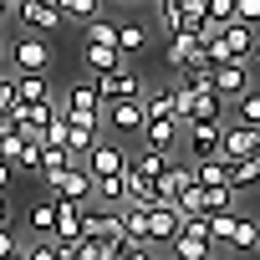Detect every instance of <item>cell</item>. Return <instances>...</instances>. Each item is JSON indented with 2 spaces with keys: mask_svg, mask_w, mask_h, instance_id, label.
<instances>
[{
  "mask_svg": "<svg viewBox=\"0 0 260 260\" xmlns=\"http://www.w3.org/2000/svg\"><path fill=\"white\" fill-rule=\"evenodd\" d=\"M82 164L92 169V179H107V174H122V169H127V153H122L117 143H107V138H97V143H92V153H87Z\"/></svg>",
  "mask_w": 260,
  "mask_h": 260,
  "instance_id": "obj_13",
  "label": "cell"
},
{
  "mask_svg": "<svg viewBox=\"0 0 260 260\" xmlns=\"http://www.w3.org/2000/svg\"><path fill=\"white\" fill-rule=\"evenodd\" d=\"M230 250H245V255H250V250H260V224L240 214V224H235V240H230Z\"/></svg>",
  "mask_w": 260,
  "mask_h": 260,
  "instance_id": "obj_27",
  "label": "cell"
},
{
  "mask_svg": "<svg viewBox=\"0 0 260 260\" xmlns=\"http://www.w3.org/2000/svg\"><path fill=\"white\" fill-rule=\"evenodd\" d=\"M179 260H209V255H219V245H209V240H199V235H174V245H169Z\"/></svg>",
  "mask_w": 260,
  "mask_h": 260,
  "instance_id": "obj_24",
  "label": "cell"
},
{
  "mask_svg": "<svg viewBox=\"0 0 260 260\" xmlns=\"http://www.w3.org/2000/svg\"><path fill=\"white\" fill-rule=\"evenodd\" d=\"M82 56H87V72H92V77H102V72H112V67L127 61V56L117 51V41H87Z\"/></svg>",
  "mask_w": 260,
  "mask_h": 260,
  "instance_id": "obj_16",
  "label": "cell"
},
{
  "mask_svg": "<svg viewBox=\"0 0 260 260\" xmlns=\"http://www.w3.org/2000/svg\"><path fill=\"white\" fill-rule=\"evenodd\" d=\"M97 87H102V102H112V97H143L148 87H143V77H133V67H112V72H102L97 77Z\"/></svg>",
  "mask_w": 260,
  "mask_h": 260,
  "instance_id": "obj_7",
  "label": "cell"
},
{
  "mask_svg": "<svg viewBox=\"0 0 260 260\" xmlns=\"http://www.w3.org/2000/svg\"><path fill=\"white\" fill-rule=\"evenodd\" d=\"M143 46H148V26H143V21H127V26H117V51H122L127 61H133Z\"/></svg>",
  "mask_w": 260,
  "mask_h": 260,
  "instance_id": "obj_25",
  "label": "cell"
},
{
  "mask_svg": "<svg viewBox=\"0 0 260 260\" xmlns=\"http://www.w3.org/2000/svg\"><path fill=\"white\" fill-rule=\"evenodd\" d=\"M194 184H199V179H194V164H179V158L169 153V164L158 169V199H174V204H179V194L194 189Z\"/></svg>",
  "mask_w": 260,
  "mask_h": 260,
  "instance_id": "obj_8",
  "label": "cell"
},
{
  "mask_svg": "<svg viewBox=\"0 0 260 260\" xmlns=\"http://www.w3.org/2000/svg\"><path fill=\"white\" fill-rule=\"evenodd\" d=\"M51 189H56L61 199H82V204H87V199L97 194V179H92V169H87V164H72L67 174H56V179H51Z\"/></svg>",
  "mask_w": 260,
  "mask_h": 260,
  "instance_id": "obj_9",
  "label": "cell"
},
{
  "mask_svg": "<svg viewBox=\"0 0 260 260\" xmlns=\"http://www.w3.org/2000/svg\"><path fill=\"white\" fill-rule=\"evenodd\" d=\"M122 6H138V0H122Z\"/></svg>",
  "mask_w": 260,
  "mask_h": 260,
  "instance_id": "obj_37",
  "label": "cell"
},
{
  "mask_svg": "<svg viewBox=\"0 0 260 260\" xmlns=\"http://www.w3.org/2000/svg\"><path fill=\"white\" fill-rule=\"evenodd\" d=\"M219 41H224V51H230V56H240V61H250V56H255V46H260V41H255V26H250V21H240V16L219 26Z\"/></svg>",
  "mask_w": 260,
  "mask_h": 260,
  "instance_id": "obj_11",
  "label": "cell"
},
{
  "mask_svg": "<svg viewBox=\"0 0 260 260\" xmlns=\"http://www.w3.org/2000/svg\"><path fill=\"white\" fill-rule=\"evenodd\" d=\"M224 179L235 189H255L260 184V153H245V158H224Z\"/></svg>",
  "mask_w": 260,
  "mask_h": 260,
  "instance_id": "obj_17",
  "label": "cell"
},
{
  "mask_svg": "<svg viewBox=\"0 0 260 260\" xmlns=\"http://www.w3.org/2000/svg\"><path fill=\"white\" fill-rule=\"evenodd\" d=\"M21 245H26V240H16V230H11V224H0V260L21 255Z\"/></svg>",
  "mask_w": 260,
  "mask_h": 260,
  "instance_id": "obj_32",
  "label": "cell"
},
{
  "mask_svg": "<svg viewBox=\"0 0 260 260\" xmlns=\"http://www.w3.org/2000/svg\"><path fill=\"white\" fill-rule=\"evenodd\" d=\"M21 255H26V260H56V240L46 235V240H36V245H21Z\"/></svg>",
  "mask_w": 260,
  "mask_h": 260,
  "instance_id": "obj_31",
  "label": "cell"
},
{
  "mask_svg": "<svg viewBox=\"0 0 260 260\" xmlns=\"http://www.w3.org/2000/svg\"><path fill=\"white\" fill-rule=\"evenodd\" d=\"M189 158H219L224 153V117L219 122H184Z\"/></svg>",
  "mask_w": 260,
  "mask_h": 260,
  "instance_id": "obj_3",
  "label": "cell"
},
{
  "mask_svg": "<svg viewBox=\"0 0 260 260\" xmlns=\"http://www.w3.org/2000/svg\"><path fill=\"white\" fill-rule=\"evenodd\" d=\"M61 107H67V112H102V87H97L92 77H82V82H72V87L61 92Z\"/></svg>",
  "mask_w": 260,
  "mask_h": 260,
  "instance_id": "obj_15",
  "label": "cell"
},
{
  "mask_svg": "<svg viewBox=\"0 0 260 260\" xmlns=\"http://www.w3.org/2000/svg\"><path fill=\"white\" fill-rule=\"evenodd\" d=\"M204 21H214V26L235 21V0H204Z\"/></svg>",
  "mask_w": 260,
  "mask_h": 260,
  "instance_id": "obj_30",
  "label": "cell"
},
{
  "mask_svg": "<svg viewBox=\"0 0 260 260\" xmlns=\"http://www.w3.org/2000/svg\"><path fill=\"white\" fill-rule=\"evenodd\" d=\"M235 117H240V122H255V127H260V92H255V87H245V92L235 97Z\"/></svg>",
  "mask_w": 260,
  "mask_h": 260,
  "instance_id": "obj_29",
  "label": "cell"
},
{
  "mask_svg": "<svg viewBox=\"0 0 260 260\" xmlns=\"http://www.w3.org/2000/svg\"><path fill=\"white\" fill-rule=\"evenodd\" d=\"M16 6H21V0H16Z\"/></svg>",
  "mask_w": 260,
  "mask_h": 260,
  "instance_id": "obj_38",
  "label": "cell"
},
{
  "mask_svg": "<svg viewBox=\"0 0 260 260\" xmlns=\"http://www.w3.org/2000/svg\"><path fill=\"white\" fill-rule=\"evenodd\" d=\"M209 214V240L214 245H230L235 240V224H240V209L230 204V209H204Z\"/></svg>",
  "mask_w": 260,
  "mask_h": 260,
  "instance_id": "obj_22",
  "label": "cell"
},
{
  "mask_svg": "<svg viewBox=\"0 0 260 260\" xmlns=\"http://www.w3.org/2000/svg\"><path fill=\"white\" fill-rule=\"evenodd\" d=\"M97 199H102V204H127V174L97 179Z\"/></svg>",
  "mask_w": 260,
  "mask_h": 260,
  "instance_id": "obj_26",
  "label": "cell"
},
{
  "mask_svg": "<svg viewBox=\"0 0 260 260\" xmlns=\"http://www.w3.org/2000/svg\"><path fill=\"white\" fill-rule=\"evenodd\" d=\"M143 107H148V117H179V87H153V92H143Z\"/></svg>",
  "mask_w": 260,
  "mask_h": 260,
  "instance_id": "obj_20",
  "label": "cell"
},
{
  "mask_svg": "<svg viewBox=\"0 0 260 260\" xmlns=\"http://www.w3.org/2000/svg\"><path fill=\"white\" fill-rule=\"evenodd\" d=\"M16 102V82H11V67H0V112Z\"/></svg>",
  "mask_w": 260,
  "mask_h": 260,
  "instance_id": "obj_33",
  "label": "cell"
},
{
  "mask_svg": "<svg viewBox=\"0 0 260 260\" xmlns=\"http://www.w3.org/2000/svg\"><path fill=\"white\" fill-rule=\"evenodd\" d=\"M102 122L112 133H143L148 107H143V97H112V102H102Z\"/></svg>",
  "mask_w": 260,
  "mask_h": 260,
  "instance_id": "obj_2",
  "label": "cell"
},
{
  "mask_svg": "<svg viewBox=\"0 0 260 260\" xmlns=\"http://www.w3.org/2000/svg\"><path fill=\"white\" fill-rule=\"evenodd\" d=\"M235 16L250 21V26H260V0H235Z\"/></svg>",
  "mask_w": 260,
  "mask_h": 260,
  "instance_id": "obj_34",
  "label": "cell"
},
{
  "mask_svg": "<svg viewBox=\"0 0 260 260\" xmlns=\"http://www.w3.org/2000/svg\"><path fill=\"white\" fill-rule=\"evenodd\" d=\"M11 179H16V164H11L6 153H0V194H6V189H11Z\"/></svg>",
  "mask_w": 260,
  "mask_h": 260,
  "instance_id": "obj_35",
  "label": "cell"
},
{
  "mask_svg": "<svg viewBox=\"0 0 260 260\" xmlns=\"http://www.w3.org/2000/svg\"><path fill=\"white\" fill-rule=\"evenodd\" d=\"M219 117H224V97L209 87V92H199V97H194V112H189L184 122H219Z\"/></svg>",
  "mask_w": 260,
  "mask_h": 260,
  "instance_id": "obj_23",
  "label": "cell"
},
{
  "mask_svg": "<svg viewBox=\"0 0 260 260\" xmlns=\"http://www.w3.org/2000/svg\"><path fill=\"white\" fill-rule=\"evenodd\" d=\"M41 138H21L16 148H11V164H16V174H41Z\"/></svg>",
  "mask_w": 260,
  "mask_h": 260,
  "instance_id": "obj_21",
  "label": "cell"
},
{
  "mask_svg": "<svg viewBox=\"0 0 260 260\" xmlns=\"http://www.w3.org/2000/svg\"><path fill=\"white\" fill-rule=\"evenodd\" d=\"M56 6H61V16L67 21H92V16H102V0H56Z\"/></svg>",
  "mask_w": 260,
  "mask_h": 260,
  "instance_id": "obj_28",
  "label": "cell"
},
{
  "mask_svg": "<svg viewBox=\"0 0 260 260\" xmlns=\"http://www.w3.org/2000/svg\"><path fill=\"white\" fill-rule=\"evenodd\" d=\"M179 133H184V122H179V117H148V122H143V133H138V143H143V148H158V153H174Z\"/></svg>",
  "mask_w": 260,
  "mask_h": 260,
  "instance_id": "obj_10",
  "label": "cell"
},
{
  "mask_svg": "<svg viewBox=\"0 0 260 260\" xmlns=\"http://www.w3.org/2000/svg\"><path fill=\"white\" fill-rule=\"evenodd\" d=\"M16 21H21L26 31H56L67 16H61L56 0H21V6H16Z\"/></svg>",
  "mask_w": 260,
  "mask_h": 260,
  "instance_id": "obj_5",
  "label": "cell"
},
{
  "mask_svg": "<svg viewBox=\"0 0 260 260\" xmlns=\"http://www.w3.org/2000/svg\"><path fill=\"white\" fill-rule=\"evenodd\" d=\"M11 82H16V97H21V102H46V97H51L46 72H11Z\"/></svg>",
  "mask_w": 260,
  "mask_h": 260,
  "instance_id": "obj_18",
  "label": "cell"
},
{
  "mask_svg": "<svg viewBox=\"0 0 260 260\" xmlns=\"http://www.w3.org/2000/svg\"><path fill=\"white\" fill-rule=\"evenodd\" d=\"M0 224H11V204H6V194H0Z\"/></svg>",
  "mask_w": 260,
  "mask_h": 260,
  "instance_id": "obj_36",
  "label": "cell"
},
{
  "mask_svg": "<svg viewBox=\"0 0 260 260\" xmlns=\"http://www.w3.org/2000/svg\"><path fill=\"white\" fill-rule=\"evenodd\" d=\"M6 67H11V72H51V67H56V51H51L46 31H26V36H16Z\"/></svg>",
  "mask_w": 260,
  "mask_h": 260,
  "instance_id": "obj_1",
  "label": "cell"
},
{
  "mask_svg": "<svg viewBox=\"0 0 260 260\" xmlns=\"http://www.w3.org/2000/svg\"><path fill=\"white\" fill-rule=\"evenodd\" d=\"M245 153H260V127L255 122H224V158H245Z\"/></svg>",
  "mask_w": 260,
  "mask_h": 260,
  "instance_id": "obj_14",
  "label": "cell"
},
{
  "mask_svg": "<svg viewBox=\"0 0 260 260\" xmlns=\"http://www.w3.org/2000/svg\"><path fill=\"white\" fill-rule=\"evenodd\" d=\"M245 87H250V61H240V56L214 61V92L219 97H240Z\"/></svg>",
  "mask_w": 260,
  "mask_h": 260,
  "instance_id": "obj_12",
  "label": "cell"
},
{
  "mask_svg": "<svg viewBox=\"0 0 260 260\" xmlns=\"http://www.w3.org/2000/svg\"><path fill=\"white\" fill-rule=\"evenodd\" d=\"M199 56H204V41H199V31H174V36H169V46H164V61H169L174 72H189Z\"/></svg>",
  "mask_w": 260,
  "mask_h": 260,
  "instance_id": "obj_6",
  "label": "cell"
},
{
  "mask_svg": "<svg viewBox=\"0 0 260 260\" xmlns=\"http://www.w3.org/2000/svg\"><path fill=\"white\" fill-rule=\"evenodd\" d=\"M179 230H184V209H179L174 199H158V204L148 209V240H153V245H174Z\"/></svg>",
  "mask_w": 260,
  "mask_h": 260,
  "instance_id": "obj_4",
  "label": "cell"
},
{
  "mask_svg": "<svg viewBox=\"0 0 260 260\" xmlns=\"http://www.w3.org/2000/svg\"><path fill=\"white\" fill-rule=\"evenodd\" d=\"M26 230H31L36 240L56 235V199H36V204L26 209Z\"/></svg>",
  "mask_w": 260,
  "mask_h": 260,
  "instance_id": "obj_19",
  "label": "cell"
}]
</instances>
